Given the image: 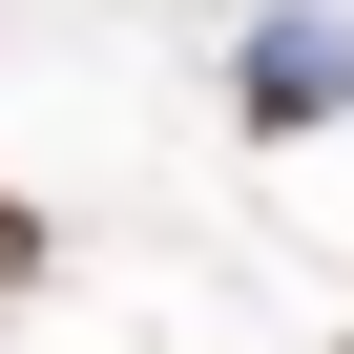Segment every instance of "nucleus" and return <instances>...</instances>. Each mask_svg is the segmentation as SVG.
<instances>
[{"mask_svg": "<svg viewBox=\"0 0 354 354\" xmlns=\"http://www.w3.org/2000/svg\"><path fill=\"white\" fill-rule=\"evenodd\" d=\"M230 104L292 146V125H333L354 104V21H333V0H271V21H250V63H230Z\"/></svg>", "mask_w": 354, "mask_h": 354, "instance_id": "f257e3e1", "label": "nucleus"}, {"mask_svg": "<svg viewBox=\"0 0 354 354\" xmlns=\"http://www.w3.org/2000/svg\"><path fill=\"white\" fill-rule=\"evenodd\" d=\"M0 292H42V209H21V188H0Z\"/></svg>", "mask_w": 354, "mask_h": 354, "instance_id": "f03ea898", "label": "nucleus"}]
</instances>
